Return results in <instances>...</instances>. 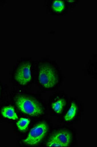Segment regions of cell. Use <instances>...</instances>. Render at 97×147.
I'll return each mask as SVG.
<instances>
[{
	"label": "cell",
	"instance_id": "obj_2",
	"mask_svg": "<svg viewBox=\"0 0 97 147\" xmlns=\"http://www.w3.org/2000/svg\"><path fill=\"white\" fill-rule=\"evenodd\" d=\"M12 100L17 109L26 115L41 117L45 115L47 112L44 102L32 94L24 93L15 94Z\"/></svg>",
	"mask_w": 97,
	"mask_h": 147
},
{
	"label": "cell",
	"instance_id": "obj_9",
	"mask_svg": "<svg viewBox=\"0 0 97 147\" xmlns=\"http://www.w3.org/2000/svg\"><path fill=\"white\" fill-rule=\"evenodd\" d=\"M51 8L54 12L60 13L65 10L66 3L64 1L62 0L53 1L51 4Z\"/></svg>",
	"mask_w": 97,
	"mask_h": 147
},
{
	"label": "cell",
	"instance_id": "obj_6",
	"mask_svg": "<svg viewBox=\"0 0 97 147\" xmlns=\"http://www.w3.org/2000/svg\"><path fill=\"white\" fill-rule=\"evenodd\" d=\"M68 98L62 93L54 96L50 101L49 108L56 115H61L65 112L68 105Z\"/></svg>",
	"mask_w": 97,
	"mask_h": 147
},
{
	"label": "cell",
	"instance_id": "obj_1",
	"mask_svg": "<svg viewBox=\"0 0 97 147\" xmlns=\"http://www.w3.org/2000/svg\"><path fill=\"white\" fill-rule=\"evenodd\" d=\"M36 81L42 90H53L62 84V72L53 61L48 59H42L37 63Z\"/></svg>",
	"mask_w": 97,
	"mask_h": 147
},
{
	"label": "cell",
	"instance_id": "obj_7",
	"mask_svg": "<svg viewBox=\"0 0 97 147\" xmlns=\"http://www.w3.org/2000/svg\"><path fill=\"white\" fill-rule=\"evenodd\" d=\"M81 113V105L79 102L74 99L71 102L68 109L64 113L62 120L67 124L73 123L78 120Z\"/></svg>",
	"mask_w": 97,
	"mask_h": 147
},
{
	"label": "cell",
	"instance_id": "obj_4",
	"mask_svg": "<svg viewBox=\"0 0 97 147\" xmlns=\"http://www.w3.org/2000/svg\"><path fill=\"white\" fill-rule=\"evenodd\" d=\"M34 73L33 61L31 59H23L15 65L11 74V78L19 86L27 87L33 82Z\"/></svg>",
	"mask_w": 97,
	"mask_h": 147
},
{
	"label": "cell",
	"instance_id": "obj_10",
	"mask_svg": "<svg viewBox=\"0 0 97 147\" xmlns=\"http://www.w3.org/2000/svg\"><path fill=\"white\" fill-rule=\"evenodd\" d=\"M30 124V120L27 118H22L16 123V127L19 131L25 132L28 129Z\"/></svg>",
	"mask_w": 97,
	"mask_h": 147
},
{
	"label": "cell",
	"instance_id": "obj_8",
	"mask_svg": "<svg viewBox=\"0 0 97 147\" xmlns=\"http://www.w3.org/2000/svg\"><path fill=\"white\" fill-rule=\"evenodd\" d=\"M1 113L3 117L9 120H16L18 117L14 107L12 105H7L3 107L1 109Z\"/></svg>",
	"mask_w": 97,
	"mask_h": 147
},
{
	"label": "cell",
	"instance_id": "obj_5",
	"mask_svg": "<svg viewBox=\"0 0 97 147\" xmlns=\"http://www.w3.org/2000/svg\"><path fill=\"white\" fill-rule=\"evenodd\" d=\"M52 123L49 119H44L36 122L30 129L27 137L21 143L25 146H36L42 143L52 127Z\"/></svg>",
	"mask_w": 97,
	"mask_h": 147
},
{
	"label": "cell",
	"instance_id": "obj_3",
	"mask_svg": "<svg viewBox=\"0 0 97 147\" xmlns=\"http://www.w3.org/2000/svg\"><path fill=\"white\" fill-rule=\"evenodd\" d=\"M76 140L73 129L67 127H59L52 130L45 141L46 147H72Z\"/></svg>",
	"mask_w": 97,
	"mask_h": 147
},
{
	"label": "cell",
	"instance_id": "obj_11",
	"mask_svg": "<svg viewBox=\"0 0 97 147\" xmlns=\"http://www.w3.org/2000/svg\"><path fill=\"white\" fill-rule=\"evenodd\" d=\"M3 85L0 84V100H1V99L2 98V96H3Z\"/></svg>",
	"mask_w": 97,
	"mask_h": 147
}]
</instances>
